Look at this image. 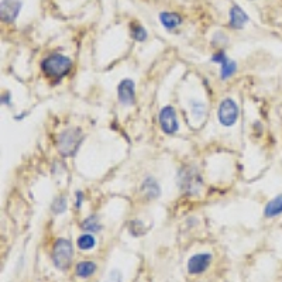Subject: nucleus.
Masks as SVG:
<instances>
[{
    "instance_id": "obj_1",
    "label": "nucleus",
    "mask_w": 282,
    "mask_h": 282,
    "mask_svg": "<svg viewBox=\"0 0 282 282\" xmlns=\"http://www.w3.org/2000/svg\"><path fill=\"white\" fill-rule=\"evenodd\" d=\"M40 67L42 74L45 75L48 79H51V82H60L62 78H65L71 72L74 64L71 58L60 53H54L41 61Z\"/></svg>"
},
{
    "instance_id": "obj_2",
    "label": "nucleus",
    "mask_w": 282,
    "mask_h": 282,
    "mask_svg": "<svg viewBox=\"0 0 282 282\" xmlns=\"http://www.w3.org/2000/svg\"><path fill=\"white\" fill-rule=\"evenodd\" d=\"M83 134L79 128H67L55 137V147L58 153L65 158L74 157L81 147Z\"/></svg>"
},
{
    "instance_id": "obj_3",
    "label": "nucleus",
    "mask_w": 282,
    "mask_h": 282,
    "mask_svg": "<svg viewBox=\"0 0 282 282\" xmlns=\"http://www.w3.org/2000/svg\"><path fill=\"white\" fill-rule=\"evenodd\" d=\"M178 185L185 195L199 196L203 189V178L198 168L192 165H186L178 172Z\"/></svg>"
},
{
    "instance_id": "obj_4",
    "label": "nucleus",
    "mask_w": 282,
    "mask_h": 282,
    "mask_svg": "<svg viewBox=\"0 0 282 282\" xmlns=\"http://www.w3.org/2000/svg\"><path fill=\"white\" fill-rule=\"evenodd\" d=\"M53 262L61 271H67L74 258V246L68 239H58L53 247Z\"/></svg>"
},
{
    "instance_id": "obj_5",
    "label": "nucleus",
    "mask_w": 282,
    "mask_h": 282,
    "mask_svg": "<svg viewBox=\"0 0 282 282\" xmlns=\"http://www.w3.org/2000/svg\"><path fill=\"white\" fill-rule=\"evenodd\" d=\"M239 114H240L239 106L231 98L223 99L217 108V120L223 127H233L239 119Z\"/></svg>"
},
{
    "instance_id": "obj_6",
    "label": "nucleus",
    "mask_w": 282,
    "mask_h": 282,
    "mask_svg": "<svg viewBox=\"0 0 282 282\" xmlns=\"http://www.w3.org/2000/svg\"><path fill=\"white\" fill-rule=\"evenodd\" d=\"M158 123L160 127L165 133V134L172 135L178 131L179 124H178V119H176V112L172 106H164L158 113Z\"/></svg>"
},
{
    "instance_id": "obj_7",
    "label": "nucleus",
    "mask_w": 282,
    "mask_h": 282,
    "mask_svg": "<svg viewBox=\"0 0 282 282\" xmlns=\"http://www.w3.org/2000/svg\"><path fill=\"white\" fill-rule=\"evenodd\" d=\"M117 99L123 106H133L135 102V83L133 79H121L117 85Z\"/></svg>"
},
{
    "instance_id": "obj_8",
    "label": "nucleus",
    "mask_w": 282,
    "mask_h": 282,
    "mask_svg": "<svg viewBox=\"0 0 282 282\" xmlns=\"http://www.w3.org/2000/svg\"><path fill=\"white\" fill-rule=\"evenodd\" d=\"M212 262V254L210 253H199L192 255L188 260V271L192 275H198L205 272L209 268Z\"/></svg>"
},
{
    "instance_id": "obj_9",
    "label": "nucleus",
    "mask_w": 282,
    "mask_h": 282,
    "mask_svg": "<svg viewBox=\"0 0 282 282\" xmlns=\"http://www.w3.org/2000/svg\"><path fill=\"white\" fill-rule=\"evenodd\" d=\"M21 0H2V6H0V16L2 20L5 23H13L19 14H20Z\"/></svg>"
},
{
    "instance_id": "obj_10",
    "label": "nucleus",
    "mask_w": 282,
    "mask_h": 282,
    "mask_svg": "<svg viewBox=\"0 0 282 282\" xmlns=\"http://www.w3.org/2000/svg\"><path fill=\"white\" fill-rule=\"evenodd\" d=\"M228 14H230V26L233 28H236V30H242L250 20L247 13L243 10L242 7L237 6V5L231 6L230 13Z\"/></svg>"
},
{
    "instance_id": "obj_11",
    "label": "nucleus",
    "mask_w": 282,
    "mask_h": 282,
    "mask_svg": "<svg viewBox=\"0 0 282 282\" xmlns=\"http://www.w3.org/2000/svg\"><path fill=\"white\" fill-rule=\"evenodd\" d=\"M141 194L146 196L147 199H157V198H160L161 195V188H160V185H158V182L155 181V178L153 176H147L143 183H141Z\"/></svg>"
},
{
    "instance_id": "obj_12",
    "label": "nucleus",
    "mask_w": 282,
    "mask_h": 282,
    "mask_svg": "<svg viewBox=\"0 0 282 282\" xmlns=\"http://www.w3.org/2000/svg\"><path fill=\"white\" fill-rule=\"evenodd\" d=\"M279 215H282V194L272 198L264 208V216L267 219H274Z\"/></svg>"
},
{
    "instance_id": "obj_13",
    "label": "nucleus",
    "mask_w": 282,
    "mask_h": 282,
    "mask_svg": "<svg viewBox=\"0 0 282 282\" xmlns=\"http://www.w3.org/2000/svg\"><path fill=\"white\" fill-rule=\"evenodd\" d=\"M160 21L167 30H174V28L179 27L182 24V17L176 13L164 12V13L160 14Z\"/></svg>"
},
{
    "instance_id": "obj_14",
    "label": "nucleus",
    "mask_w": 282,
    "mask_h": 282,
    "mask_svg": "<svg viewBox=\"0 0 282 282\" xmlns=\"http://www.w3.org/2000/svg\"><path fill=\"white\" fill-rule=\"evenodd\" d=\"M95 271H96V264L93 261H81L78 262L76 265V275L79 278H89L90 275H93Z\"/></svg>"
},
{
    "instance_id": "obj_15",
    "label": "nucleus",
    "mask_w": 282,
    "mask_h": 282,
    "mask_svg": "<svg viewBox=\"0 0 282 282\" xmlns=\"http://www.w3.org/2000/svg\"><path fill=\"white\" fill-rule=\"evenodd\" d=\"M81 228L87 233H98L102 230V224L96 216H87L81 222Z\"/></svg>"
},
{
    "instance_id": "obj_16",
    "label": "nucleus",
    "mask_w": 282,
    "mask_h": 282,
    "mask_svg": "<svg viewBox=\"0 0 282 282\" xmlns=\"http://www.w3.org/2000/svg\"><path fill=\"white\" fill-rule=\"evenodd\" d=\"M237 72V62L233 60H226L220 65V78L223 81H226L228 78H231Z\"/></svg>"
},
{
    "instance_id": "obj_17",
    "label": "nucleus",
    "mask_w": 282,
    "mask_h": 282,
    "mask_svg": "<svg viewBox=\"0 0 282 282\" xmlns=\"http://www.w3.org/2000/svg\"><path fill=\"white\" fill-rule=\"evenodd\" d=\"M76 246H78V249L87 251V250H92L96 246V240H95V237L90 233H83V234L78 237Z\"/></svg>"
},
{
    "instance_id": "obj_18",
    "label": "nucleus",
    "mask_w": 282,
    "mask_h": 282,
    "mask_svg": "<svg viewBox=\"0 0 282 282\" xmlns=\"http://www.w3.org/2000/svg\"><path fill=\"white\" fill-rule=\"evenodd\" d=\"M191 112L195 120H202L203 116L206 114V105L203 102L191 101Z\"/></svg>"
},
{
    "instance_id": "obj_19",
    "label": "nucleus",
    "mask_w": 282,
    "mask_h": 282,
    "mask_svg": "<svg viewBox=\"0 0 282 282\" xmlns=\"http://www.w3.org/2000/svg\"><path fill=\"white\" fill-rule=\"evenodd\" d=\"M68 208V202H67V198L65 196H58V198H55L53 203H51V210H53V213L54 215H61V213H64Z\"/></svg>"
},
{
    "instance_id": "obj_20",
    "label": "nucleus",
    "mask_w": 282,
    "mask_h": 282,
    "mask_svg": "<svg viewBox=\"0 0 282 282\" xmlns=\"http://www.w3.org/2000/svg\"><path fill=\"white\" fill-rule=\"evenodd\" d=\"M128 230H130V233L133 236H141V234H146L147 233L148 227L144 226V223L138 220V219H134L133 222L128 224Z\"/></svg>"
},
{
    "instance_id": "obj_21",
    "label": "nucleus",
    "mask_w": 282,
    "mask_h": 282,
    "mask_svg": "<svg viewBox=\"0 0 282 282\" xmlns=\"http://www.w3.org/2000/svg\"><path fill=\"white\" fill-rule=\"evenodd\" d=\"M131 35L135 41H146L148 37V33L146 28L140 24H131Z\"/></svg>"
},
{
    "instance_id": "obj_22",
    "label": "nucleus",
    "mask_w": 282,
    "mask_h": 282,
    "mask_svg": "<svg viewBox=\"0 0 282 282\" xmlns=\"http://www.w3.org/2000/svg\"><path fill=\"white\" fill-rule=\"evenodd\" d=\"M212 42H213V45H216V47H219L220 50H222V45L223 44H227V35L224 33H222V31H217V33L213 35V38H212Z\"/></svg>"
},
{
    "instance_id": "obj_23",
    "label": "nucleus",
    "mask_w": 282,
    "mask_h": 282,
    "mask_svg": "<svg viewBox=\"0 0 282 282\" xmlns=\"http://www.w3.org/2000/svg\"><path fill=\"white\" fill-rule=\"evenodd\" d=\"M228 57L226 55V53L223 51V50H219V51H216L215 54L212 55V58L210 61L213 62V64H217V65H222L224 61L227 60Z\"/></svg>"
},
{
    "instance_id": "obj_24",
    "label": "nucleus",
    "mask_w": 282,
    "mask_h": 282,
    "mask_svg": "<svg viewBox=\"0 0 282 282\" xmlns=\"http://www.w3.org/2000/svg\"><path fill=\"white\" fill-rule=\"evenodd\" d=\"M121 281H123V275H121L120 271H119V269H112L105 282H121Z\"/></svg>"
},
{
    "instance_id": "obj_25",
    "label": "nucleus",
    "mask_w": 282,
    "mask_h": 282,
    "mask_svg": "<svg viewBox=\"0 0 282 282\" xmlns=\"http://www.w3.org/2000/svg\"><path fill=\"white\" fill-rule=\"evenodd\" d=\"M85 201V196H83V192L82 191H76V209L79 210L81 209V206H82V202Z\"/></svg>"
},
{
    "instance_id": "obj_26",
    "label": "nucleus",
    "mask_w": 282,
    "mask_h": 282,
    "mask_svg": "<svg viewBox=\"0 0 282 282\" xmlns=\"http://www.w3.org/2000/svg\"><path fill=\"white\" fill-rule=\"evenodd\" d=\"M2 105L5 106H12V96H10V93L7 92V93H3V96H2Z\"/></svg>"
},
{
    "instance_id": "obj_27",
    "label": "nucleus",
    "mask_w": 282,
    "mask_h": 282,
    "mask_svg": "<svg viewBox=\"0 0 282 282\" xmlns=\"http://www.w3.org/2000/svg\"><path fill=\"white\" fill-rule=\"evenodd\" d=\"M26 116V113H21L19 116H16V120H23V117Z\"/></svg>"
}]
</instances>
